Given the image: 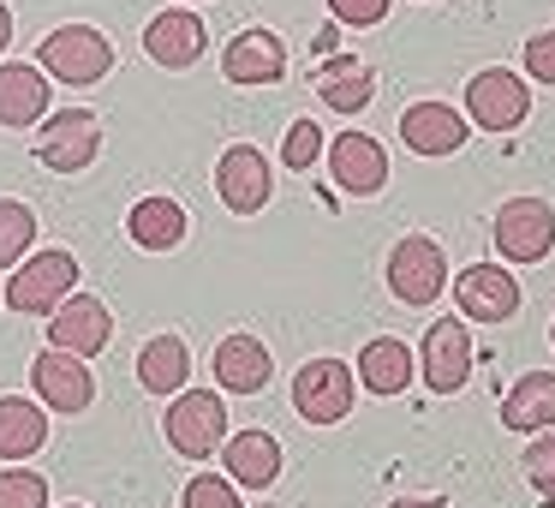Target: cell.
<instances>
[{
  "mask_svg": "<svg viewBox=\"0 0 555 508\" xmlns=\"http://www.w3.org/2000/svg\"><path fill=\"white\" fill-rule=\"evenodd\" d=\"M185 508H240V484L233 479H216V472H197L180 496Z\"/></svg>",
  "mask_w": 555,
  "mask_h": 508,
  "instance_id": "30",
  "label": "cell"
},
{
  "mask_svg": "<svg viewBox=\"0 0 555 508\" xmlns=\"http://www.w3.org/2000/svg\"><path fill=\"white\" fill-rule=\"evenodd\" d=\"M42 443H49V412H42V401L0 395V460H25Z\"/></svg>",
  "mask_w": 555,
  "mask_h": 508,
  "instance_id": "26",
  "label": "cell"
},
{
  "mask_svg": "<svg viewBox=\"0 0 555 508\" xmlns=\"http://www.w3.org/2000/svg\"><path fill=\"white\" fill-rule=\"evenodd\" d=\"M328 168H335V186L352 198H376L388 186V150L376 144L371 132H340L328 144Z\"/></svg>",
  "mask_w": 555,
  "mask_h": 508,
  "instance_id": "15",
  "label": "cell"
},
{
  "mask_svg": "<svg viewBox=\"0 0 555 508\" xmlns=\"http://www.w3.org/2000/svg\"><path fill=\"white\" fill-rule=\"evenodd\" d=\"M550 341H555V329H550Z\"/></svg>",
  "mask_w": 555,
  "mask_h": 508,
  "instance_id": "36",
  "label": "cell"
},
{
  "mask_svg": "<svg viewBox=\"0 0 555 508\" xmlns=\"http://www.w3.org/2000/svg\"><path fill=\"white\" fill-rule=\"evenodd\" d=\"M49 341L61 353H78V359H96L102 347L114 341V317L96 293H66L54 305V323H49Z\"/></svg>",
  "mask_w": 555,
  "mask_h": 508,
  "instance_id": "12",
  "label": "cell"
},
{
  "mask_svg": "<svg viewBox=\"0 0 555 508\" xmlns=\"http://www.w3.org/2000/svg\"><path fill=\"white\" fill-rule=\"evenodd\" d=\"M221 460H228V479L240 491H269L281 479V443L269 431H240L221 443Z\"/></svg>",
  "mask_w": 555,
  "mask_h": 508,
  "instance_id": "19",
  "label": "cell"
},
{
  "mask_svg": "<svg viewBox=\"0 0 555 508\" xmlns=\"http://www.w3.org/2000/svg\"><path fill=\"white\" fill-rule=\"evenodd\" d=\"M418 371L424 383H430V395H460L472 377V335L460 317H436L430 335H424L418 347Z\"/></svg>",
  "mask_w": 555,
  "mask_h": 508,
  "instance_id": "10",
  "label": "cell"
},
{
  "mask_svg": "<svg viewBox=\"0 0 555 508\" xmlns=\"http://www.w3.org/2000/svg\"><path fill=\"white\" fill-rule=\"evenodd\" d=\"M30 245H37V216H30V204H18V198H0V269L7 264H25Z\"/></svg>",
  "mask_w": 555,
  "mask_h": 508,
  "instance_id": "27",
  "label": "cell"
},
{
  "mask_svg": "<svg viewBox=\"0 0 555 508\" xmlns=\"http://www.w3.org/2000/svg\"><path fill=\"white\" fill-rule=\"evenodd\" d=\"M37 66L49 78H61V85L85 90V85H96V78L114 73V42L102 37L96 25H61V30H49V37H42Z\"/></svg>",
  "mask_w": 555,
  "mask_h": 508,
  "instance_id": "1",
  "label": "cell"
},
{
  "mask_svg": "<svg viewBox=\"0 0 555 508\" xmlns=\"http://www.w3.org/2000/svg\"><path fill=\"white\" fill-rule=\"evenodd\" d=\"M388 7H395V0H328V13H335L340 25H352V30L383 25V18H388Z\"/></svg>",
  "mask_w": 555,
  "mask_h": 508,
  "instance_id": "32",
  "label": "cell"
},
{
  "mask_svg": "<svg viewBox=\"0 0 555 508\" xmlns=\"http://www.w3.org/2000/svg\"><path fill=\"white\" fill-rule=\"evenodd\" d=\"M209 30L204 18L192 13V7H168V13H156L144 25V54L156 66H168V73H185V66H197V54H204Z\"/></svg>",
  "mask_w": 555,
  "mask_h": 508,
  "instance_id": "14",
  "label": "cell"
},
{
  "mask_svg": "<svg viewBox=\"0 0 555 508\" xmlns=\"http://www.w3.org/2000/svg\"><path fill=\"white\" fill-rule=\"evenodd\" d=\"M495 252L507 257V264H543V257L555 252V209L543 204V198H507L502 209H495Z\"/></svg>",
  "mask_w": 555,
  "mask_h": 508,
  "instance_id": "5",
  "label": "cell"
},
{
  "mask_svg": "<svg viewBox=\"0 0 555 508\" xmlns=\"http://www.w3.org/2000/svg\"><path fill=\"white\" fill-rule=\"evenodd\" d=\"M126 233H132V245H144V252H173V245L192 233V216H185L180 198H138L132 216H126Z\"/></svg>",
  "mask_w": 555,
  "mask_h": 508,
  "instance_id": "21",
  "label": "cell"
},
{
  "mask_svg": "<svg viewBox=\"0 0 555 508\" xmlns=\"http://www.w3.org/2000/svg\"><path fill=\"white\" fill-rule=\"evenodd\" d=\"M317 97H323L335 114H364L371 97H376V73L364 61H352V54H335V61L317 73Z\"/></svg>",
  "mask_w": 555,
  "mask_h": 508,
  "instance_id": "25",
  "label": "cell"
},
{
  "mask_svg": "<svg viewBox=\"0 0 555 508\" xmlns=\"http://www.w3.org/2000/svg\"><path fill=\"white\" fill-rule=\"evenodd\" d=\"M388 508H448L442 496H400V503H388Z\"/></svg>",
  "mask_w": 555,
  "mask_h": 508,
  "instance_id": "34",
  "label": "cell"
},
{
  "mask_svg": "<svg viewBox=\"0 0 555 508\" xmlns=\"http://www.w3.org/2000/svg\"><path fill=\"white\" fill-rule=\"evenodd\" d=\"M216 192H221V204H228L233 216H257V209L269 204V192H275L269 156H263V150H251V144L221 150V162H216Z\"/></svg>",
  "mask_w": 555,
  "mask_h": 508,
  "instance_id": "11",
  "label": "cell"
},
{
  "mask_svg": "<svg viewBox=\"0 0 555 508\" xmlns=\"http://www.w3.org/2000/svg\"><path fill=\"white\" fill-rule=\"evenodd\" d=\"M49 114V73L25 61H0V126H37Z\"/></svg>",
  "mask_w": 555,
  "mask_h": 508,
  "instance_id": "20",
  "label": "cell"
},
{
  "mask_svg": "<svg viewBox=\"0 0 555 508\" xmlns=\"http://www.w3.org/2000/svg\"><path fill=\"white\" fill-rule=\"evenodd\" d=\"M7 42H13V13H7V0H0V54H7Z\"/></svg>",
  "mask_w": 555,
  "mask_h": 508,
  "instance_id": "35",
  "label": "cell"
},
{
  "mask_svg": "<svg viewBox=\"0 0 555 508\" xmlns=\"http://www.w3.org/2000/svg\"><path fill=\"white\" fill-rule=\"evenodd\" d=\"M209 365H216V383L228 395H263L269 377H275V359H269V347L257 335H228Z\"/></svg>",
  "mask_w": 555,
  "mask_h": 508,
  "instance_id": "18",
  "label": "cell"
},
{
  "mask_svg": "<svg viewBox=\"0 0 555 508\" xmlns=\"http://www.w3.org/2000/svg\"><path fill=\"white\" fill-rule=\"evenodd\" d=\"M412 371H418V359H412L406 341H395V335L364 341V353H359V383L371 389V395H400V389L412 383Z\"/></svg>",
  "mask_w": 555,
  "mask_h": 508,
  "instance_id": "24",
  "label": "cell"
},
{
  "mask_svg": "<svg viewBox=\"0 0 555 508\" xmlns=\"http://www.w3.org/2000/svg\"><path fill=\"white\" fill-rule=\"evenodd\" d=\"M448 288V252L430 233H406V240L388 252V293L400 305H436Z\"/></svg>",
  "mask_w": 555,
  "mask_h": 508,
  "instance_id": "3",
  "label": "cell"
},
{
  "mask_svg": "<svg viewBox=\"0 0 555 508\" xmlns=\"http://www.w3.org/2000/svg\"><path fill=\"white\" fill-rule=\"evenodd\" d=\"M30 389H37V401L49 412H85L90 401H96L90 365L78 359V353H61V347H42L37 359H30Z\"/></svg>",
  "mask_w": 555,
  "mask_h": 508,
  "instance_id": "9",
  "label": "cell"
},
{
  "mask_svg": "<svg viewBox=\"0 0 555 508\" xmlns=\"http://www.w3.org/2000/svg\"><path fill=\"white\" fill-rule=\"evenodd\" d=\"M472 120L466 114H454L448 102H412L406 114H400V138H406V150H418V156H454L460 144H466Z\"/></svg>",
  "mask_w": 555,
  "mask_h": 508,
  "instance_id": "17",
  "label": "cell"
},
{
  "mask_svg": "<svg viewBox=\"0 0 555 508\" xmlns=\"http://www.w3.org/2000/svg\"><path fill=\"white\" fill-rule=\"evenodd\" d=\"M526 479H531V491H538V496H550V503H555V431H543L538 443L526 448Z\"/></svg>",
  "mask_w": 555,
  "mask_h": 508,
  "instance_id": "31",
  "label": "cell"
},
{
  "mask_svg": "<svg viewBox=\"0 0 555 508\" xmlns=\"http://www.w3.org/2000/svg\"><path fill=\"white\" fill-rule=\"evenodd\" d=\"M66 508H78V503H66Z\"/></svg>",
  "mask_w": 555,
  "mask_h": 508,
  "instance_id": "37",
  "label": "cell"
},
{
  "mask_svg": "<svg viewBox=\"0 0 555 508\" xmlns=\"http://www.w3.org/2000/svg\"><path fill=\"white\" fill-rule=\"evenodd\" d=\"M221 73H228V85H275V78H287V42L275 30H240L221 54Z\"/></svg>",
  "mask_w": 555,
  "mask_h": 508,
  "instance_id": "16",
  "label": "cell"
},
{
  "mask_svg": "<svg viewBox=\"0 0 555 508\" xmlns=\"http://www.w3.org/2000/svg\"><path fill=\"white\" fill-rule=\"evenodd\" d=\"M73 288H78V257L61 252V245H49V252L25 257V264L13 269V281H7V305L25 312V317H49Z\"/></svg>",
  "mask_w": 555,
  "mask_h": 508,
  "instance_id": "2",
  "label": "cell"
},
{
  "mask_svg": "<svg viewBox=\"0 0 555 508\" xmlns=\"http://www.w3.org/2000/svg\"><path fill=\"white\" fill-rule=\"evenodd\" d=\"M526 73L538 78V85H555V30H538V37L526 42Z\"/></svg>",
  "mask_w": 555,
  "mask_h": 508,
  "instance_id": "33",
  "label": "cell"
},
{
  "mask_svg": "<svg viewBox=\"0 0 555 508\" xmlns=\"http://www.w3.org/2000/svg\"><path fill=\"white\" fill-rule=\"evenodd\" d=\"M323 150H328L323 144V126H317V120H293L287 126V144H281V162H287L293 174H305L317 156H323Z\"/></svg>",
  "mask_w": 555,
  "mask_h": 508,
  "instance_id": "29",
  "label": "cell"
},
{
  "mask_svg": "<svg viewBox=\"0 0 555 508\" xmlns=\"http://www.w3.org/2000/svg\"><path fill=\"white\" fill-rule=\"evenodd\" d=\"M0 508H49V479L30 467L0 472Z\"/></svg>",
  "mask_w": 555,
  "mask_h": 508,
  "instance_id": "28",
  "label": "cell"
},
{
  "mask_svg": "<svg viewBox=\"0 0 555 508\" xmlns=\"http://www.w3.org/2000/svg\"><path fill=\"white\" fill-rule=\"evenodd\" d=\"M352 395H359V377H352L340 359H311V365H299V377H293V407H299V419H311V424H340L352 412Z\"/></svg>",
  "mask_w": 555,
  "mask_h": 508,
  "instance_id": "7",
  "label": "cell"
},
{
  "mask_svg": "<svg viewBox=\"0 0 555 508\" xmlns=\"http://www.w3.org/2000/svg\"><path fill=\"white\" fill-rule=\"evenodd\" d=\"M162 431H168L173 455L204 460L228 443V407H221V395H209V389H180L168 419H162Z\"/></svg>",
  "mask_w": 555,
  "mask_h": 508,
  "instance_id": "4",
  "label": "cell"
},
{
  "mask_svg": "<svg viewBox=\"0 0 555 508\" xmlns=\"http://www.w3.org/2000/svg\"><path fill=\"white\" fill-rule=\"evenodd\" d=\"M138 383H144V395H180L192 383V347L180 335L144 341V353H138Z\"/></svg>",
  "mask_w": 555,
  "mask_h": 508,
  "instance_id": "23",
  "label": "cell"
},
{
  "mask_svg": "<svg viewBox=\"0 0 555 508\" xmlns=\"http://www.w3.org/2000/svg\"><path fill=\"white\" fill-rule=\"evenodd\" d=\"M454 305L472 323H507L519 312V281L502 264H472L454 276Z\"/></svg>",
  "mask_w": 555,
  "mask_h": 508,
  "instance_id": "13",
  "label": "cell"
},
{
  "mask_svg": "<svg viewBox=\"0 0 555 508\" xmlns=\"http://www.w3.org/2000/svg\"><path fill=\"white\" fill-rule=\"evenodd\" d=\"M526 114H531L526 78L507 73V66H490L466 85V120L478 132H514V126H526Z\"/></svg>",
  "mask_w": 555,
  "mask_h": 508,
  "instance_id": "8",
  "label": "cell"
},
{
  "mask_svg": "<svg viewBox=\"0 0 555 508\" xmlns=\"http://www.w3.org/2000/svg\"><path fill=\"white\" fill-rule=\"evenodd\" d=\"M507 431H555V371H526L502 401Z\"/></svg>",
  "mask_w": 555,
  "mask_h": 508,
  "instance_id": "22",
  "label": "cell"
},
{
  "mask_svg": "<svg viewBox=\"0 0 555 508\" xmlns=\"http://www.w3.org/2000/svg\"><path fill=\"white\" fill-rule=\"evenodd\" d=\"M96 150H102V120L90 109H61L37 132V156L54 174H85L96 162Z\"/></svg>",
  "mask_w": 555,
  "mask_h": 508,
  "instance_id": "6",
  "label": "cell"
}]
</instances>
